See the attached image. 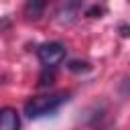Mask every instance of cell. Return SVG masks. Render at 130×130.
Segmentation results:
<instances>
[{
  "instance_id": "7",
  "label": "cell",
  "mask_w": 130,
  "mask_h": 130,
  "mask_svg": "<svg viewBox=\"0 0 130 130\" xmlns=\"http://www.w3.org/2000/svg\"><path fill=\"white\" fill-rule=\"evenodd\" d=\"M118 91H120L122 95L130 98V75H126V77L120 81V85H118Z\"/></svg>"
},
{
  "instance_id": "5",
  "label": "cell",
  "mask_w": 130,
  "mask_h": 130,
  "mask_svg": "<svg viewBox=\"0 0 130 130\" xmlns=\"http://www.w3.org/2000/svg\"><path fill=\"white\" fill-rule=\"evenodd\" d=\"M45 6H47V0H26V2H24V6H22V12H24V16H26V18L37 20V18H41V16H43Z\"/></svg>"
},
{
  "instance_id": "2",
  "label": "cell",
  "mask_w": 130,
  "mask_h": 130,
  "mask_svg": "<svg viewBox=\"0 0 130 130\" xmlns=\"http://www.w3.org/2000/svg\"><path fill=\"white\" fill-rule=\"evenodd\" d=\"M65 45L59 43V41H51V43H43L39 49H37V57L39 61L45 65V67H55L57 63H61L65 59Z\"/></svg>"
},
{
  "instance_id": "6",
  "label": "cell",
  "mask_w": 130,
  "mask_h": 130,
  "mask_svg": "<svg viewBox=\"0 0 130 130\" xmlns=\"http://www.w3.org/2000/svg\"><path fill=\"white\" fill-rule=\"evenodd\" d=\"M67 69H69V71H89L91 67H89V63H85V61H69Z\"/></svg>"
},
{
  "instance_id": "3",
  "label": "cell",
  "mask_w": 130,
  "mask_h": 130,
  "mask_svg": "<svg viewBox=\"0 0 130 130\" xmlns=\"http://www.w3.org/2000/svg\"><path fill=\"white\" fill-rule=\"evenodd\" d=\"M81 8H83V2H81V0H67V2L61 6V10L57 12V20H59L61 24H71V22L79 16Z\"/></svg>"
},
{
  "instance_id": "4",
  "label": "cell",
  "mask_w": 130,
  "mask_h": 130,
  "mask_svg": "<svg viewBox=\"0 0 130 130\" xmlns=\"http://www.w3.org/2000/svg\"><path fill=\"white\" fill-rule=\"evenodd\" d=\"M0 130H20V116L14 108H2L0 112Z\"/></svg>"
},
{
  "instance_id": "10",
  "label": "cell",
  "mask_w": 130,
  "mask_h": 130,
  "mask_svg": "<svg viewBox=\"0 0 130 130\" xmlns=\"http://www.w3.org/2000/svg\"><path fill=\"white\" fill-rule=\"evenodd\" d=\"M98 130H116V126L114 124H106V126H100Z\"/></svg>"
},
{
  "instance_id": "8",
  "label": "cell",
  "mask_w": 130,
  "mask_h": 130,
  "mask_svg": "<svg viewBox=\"0 0 130 130\" xmlns=\"http://www.w3.org/2000/svg\"><path fill=\"white\" fill-rule=\"evenodd\" d=\"M51 83H53V73H49V75H47V73H43V75H41L39 85H41V87H47V85H51Z\"/></svg>"
},
{
  "instance_id": "1",
  "label": "cell",
  "mask_w": 130,
  "mask_h": 130,
  "mask_svg": "<svg viewBox=\"0 0 130 130\" xmlns=\"http://www.w3.org/2000/svg\"><path fill=\"white\" fill-rule=\"evenodd\" d=\"M69 100V93H43V95H35L30 98L26 104H24V114L26 118L30 120H39V118H45V116H51L55 114L65 102Z\"/></svg>"
},
{
  "instance_id": "9",
  "label": "cell",
  "mask_w": 130,
  "mask_h": 130,
  "mask_svg": "<svg viewBox=\"0 0 130 130\" xmlns=\"http://www.w3.org/2000/svg\"><path fill=\"white\" fill-rule=\"evenodd\" d=\"M120 35H122V37H130V26H128V24H122V26H120Z\"/></svg>"
}]
</instances>
